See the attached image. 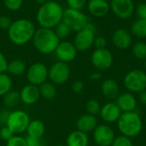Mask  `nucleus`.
<instances>
[{
  "label": "nucleus",
  "mask_w": 146,
  "mask_h": 146,
  "mask_svg": "<svg viewBox=\"0 0 146 146\" xmlns=\"http://www.w3.org/2000/svg\"><path fill=\"white\" fill-rule=\"evenodd\" d=\"M64 9L60 3L49 0L39 6L36 20L40 27L53 29L58 23L62 21Z\"/></svg>",
  "instance_id": "1"
},
{
  "label": "nucleus",
  "mask_w": 146,
  "mask_h": 146,
  "mask_svg": "<svg viewBox=\"0 0 146 146\" xmlns=\"http://www.w3.org/2000/svg\"><path fill=\"white\" fill-rule=\"evenodd\" d=\"M36 30V27L32 21L21 18L13 21L7 32L9 39L12 44L24 45L32 41Z\"/></svg>",
  "instance_id": "2"
},
{
  "label": "nucleus",
  "mask_w": 146,
  "mask_h": 146,
  "mask_svg": "<svg viewBox=\"0 0 146 146\" xmlns=\"http://www.w3.org/2000/svg\"><path fill=\"white\" fill-rule=\"evenodd\" d=\"M32 41L39 53L49 55L55 52L61 40L56 36L54 29L39 27L36 30Z\"/></svg>",
  "instance_id": "3"
},
{
  "label": "nucleus",
  "mask_w": 146,
  "mask_h": 146,
  "mask_svg": "<svg viewBox=\"0 0 146 146\" xmlns=\"http://www.w3.org/2000/svg\"><path fill=\"white\" fill-rule=\"evenodd\" d=\"M117 127L121 134L132 139L140 134L143 121L138 112H124L117 121Z\"/></svg>",
  "instance_id": "4"
},
{
  "label": "nucleus",
  "mask_w": 146,
  "mask_h": 146,
  "mask_svg": "<svg viewBox=\"0 0 146 146\" xmlns=\"http://www.w3.org/2000/svg\"><path fill=\"white\" fill-rule=\"evenodd\" d=\"M95 38L96 27L93 23L89 22L84 28L76 32L73 43L78 51L84 52L93 46Z\"/></svg>",
  "instance_id": "5"
},
{
  "label": "nucleus",
  "mask_w": 146,
  "mask_h": 146,
  "mask_svg": "<svg viewBox=\"0 0 146 146\" xmlns=\"http://www.w3.org/2000/svg\"><path fill=\"white\" fill-rule=\"evenodd\" d=\"M30 121V117L27 112L16 110L9 111L5 126H7L15 135H20L27 131Z\"/></svg>",
  "instance_id": "6"
},
{
  "label": "nucleus",
  "mask_w": 146,
  "mask_h": 146,
  "mask_svg": "<svg viewBox=\"0 0 146 146\" xmlns=\"http://www.w3.org/2000/svg\"><path fill=\"white\" fill-rule=\"evenodd\" d=\"M125 88L132 93H139L146 90V73L141 69L129 71L123 79Z\"/></svg>",
  "instance_id": "7"
},
{
  "label": "nucleus",
  "mask_w": 146,
  "mask_h": 146,
  "mask_svg": "<svg viewBox=\"0 0 146 146\" xmlns=\"http://www.w3.org/2000/svg\"><path fill=\"white\" fill-rule=\"evenodd\" d=\"M62 21L66 23L72 32H78L84 28L89 22L88 16L82 12V10L66 9L63 12Z\"/></svg>",
  "instance_id": "8"
},
{
  "label": "nucleus",
  "mask_w": 146,
  "mask_h": 146,
  "mask_svg": "<svg viewBox=\"0 0 146 146\" xmlns=\"http://www.w3.org/2000/svg\"><path fill=\"white\" fill-rule=\"evenodd\" d=\"M71 69L68 63L57 61L54 62L48 70V78L54 85H63L70 78Z\"/></svg>",
  "instance_id": "9"
},
{
  "label": "nucleus",
  "mask_w": 146,
  "mask_h": 146,
  "mask_svg": "<svg viewBox=\"0 0 146 146\" xmlns=\"http://www.w3.org/2000/svg\"><path fill=\"white\" fill-rule=\"evenodd\" d=\"M49 68L42 62H34L27 69V79L29 84L39 86L47 81Z\"/></svg>",
  "instance_id": "10"
},
{
  "label": "nucleus",
  "mask_w": 146,
  "mask_h": 146,
  "mask_svg": "<svg viewBox=\"0 0 146 146\" xmlns=\"http://www.w3.org/2000/svg\"><path fill=\"white\" fill-rule=\"evenodd\" d=\"M91 61L94 68L99 71H104L111 68L114 62L112 53L106 48L95 49L91 56Z\"/></svg>",
  "instance_id": "11"
},
{
  "label": "nucleus",
  "mask_w": 146,
  "mask_h": 146,
  "mask_svg": "<svg viewBox=\"0 0 146 146\" xmlns=\"http://www.w3.org/2000/svg\"><path fill=\"white\" fill-rule=\"evenodd\" d=\"M110 10L114 15L121 20H127L133 16L135 11V5L133 0H111Z\"/></svg>",
  "instance_id": "12"
},
{
  "label": "nucleus",
  "mask_w": 146,
  "mask_h": 146,
  "mask_svg": "<svg viewBox=\"0 0 146 146\" xmlns=\"http://www.w3.org/2000/svg\"><path fill=\"white\" fill-rule=\"evenodd\" d=\"M115 138L113 128L107 124L98 125L93 131V139L98 146H111Z\"/></svg>",
  "instance_id": "13"
},
{
  "label": "nucleus",
  "mask_w": 146,
  "mask_h": 146,
  "mask_svg": "<svg viewBox=\"0 0 146 146\" xmlns=\"http://www.w3.org/2000/svg\"><path fill=\"white\" fill-rule=\"evenodd\" d=\"M54 53L58 61L69 63L76 58L78 50L74 43L68 40H62Z\"/></svg>",
  "instance_id": "14"
},
{
  "label": "nucleus",
  "mask_w": 146,
  "mask_h": 146,
  "mask_svg": "<svg viewBox=\"0 0 146 146\" xmlns=\"http://www.w3.org/2000/svg\"><path fill=\"white\" fill-rule=\"evenodd\" d=\"M122 112L115 104V102H108L104 104L100 110L99 115L101 119L106 123L117 122Z\"/></svg>",
  "instance_id": "15"
},
{
  "label": "nucleus",
  "mask_w": 146,
  "mask_h": 146,
  "mask_svg": "<svg viewBox=\"0 0 146 146\" xmlns=\"http://www.w3.org/2000/svg\"><path fill=\"white\" fill-rule=\"evenodd\" d=\"M112 43L115 48L119 50L128 49L133 43L132 33L124 28L116 29L112 34Z\"/></svg>",
  "instance_id": "16"
},
{
  "label": "nucleus",
  "mask_w": 146,
  "mask_h": 146,
  "mask_svg": "<svg viewBox=\"0 0 146 146\" xmlns=\"http://www.w3.org/2000/svg\"><path fill=\"white\" fill-rule=\"evenodd\" d=\"M115 104L122 113L136 111L138 101L133 93L123 92L120 93L115 99Z\"/></svg>",
  "instance_id": "17"
},
{
  "label": "nucleus",
  "mask_w": 146,
  "mask_h": 146,
  "mask_svg": "<svg viewBox=\"0 0 146 146\" xmlns=\"http://www.w3.org/2000/svg\"><path fill=\"white\" fill-rule=\"evenodd\" d=\"M21 102L26 105H33L36 104L41 98L39 88L37 86L28 84L22 87L20 92Z\"/></svg>",
  "instance_id": "18"
},
{
  "label": "nucleus",
  "mask_w": 146,
  "mask_h": 146,
  "mask_svg": "<svg viewBox=\"0 0 146 146\" xmlns=\"http://www.w3.org/2000/svg\"><path fill=\"white\" fill-rule=\"evenodd\" d=\"M88 12L94 17H104L110 10L108 0H90L87 3Z\"/></svg>",
  "instance_id": "19"
},
{
  "label": "nucleus",
  "mask_w": 146,
  "mask_h": 146,
  "mask_svg": "<svg viewBox=\"0 0 146 146\" xmlns=\"http://www.w3.org/2000/svg\"><path fill=\"white\" fill-rule=\"evenodd\" d=\"M98 125V119L95 115L90 114H84L80 115L76 121V128L79 131L88 133L93 132L94 129Z\"/></svg>",
  "instance_id": "20"
},
{
  "label": "nucleus",
  "mask_w": 146,
  "mask_h": 146,
  "mask_svg": "<svg viewBox=\"0 0 146 146\" xmlns=\"http://www.w3.org/2000/svg\"><path fill=\"white\" fill-rule=\"evenodd\" d=\"M101 91L103 95L110 99H116V98L120 94V86L117 81L112 79H107L103 81L101 85Z\"/></svg>",
  "instance_id": "21"
},
{
  "label": "nucleus",
  "mask_w": 146,
  "mask_h": 146,
  "mask_svg": "<svg viewBox=\"0 0 146 146\" xmlns=\"http://www.w3.org/2000/svg\"><path fill=\"white\" fill-rule=\"evenodd\" d=\"M89 137L87 133H83L79 130H74L71 132L66 139L67 146H88Z\"/></svg>",
  "instance_id": "22"
},
{
  "label": "nucleus",
  "mask_w": 146,
  "mask_h": 146,
  "mask_svg": "<svg viewBox=\"0 0 146 146\" xmlns=\"http://www.w3.org/2000/svg\"><path fill=\"white\" fill-rule=\"evenodd\" d=\"M26 132L27 136L28 137L43 138L45 132V127L40 120H33L30 121Z\"/></svg>",
  "instance_id": "23"
},
{
  "label": "nucleus",
  "mask_w": 146,
  "mask_h": 146,
  "mask_svg": "<svg viewBox=\"0 0 146 146\" xmlns=\"http://www.w3.org/2000/svg\"><path fill=\"white\" fill-rule=\"evenodd\" d=\"M27 71V65L24 61L21 59H14L8 63L7 73L9 75L20 76Z\"/></svg>",
  "instance_id": "24"
},
{
  "label": "nucleus",
  "mask_w": 146,
  "mask_h": 146,
  "mask_svg": "<svg viewBox=\"0 0 146 146\" xmlns=\"http://www.w3.org/2000/svg\"><path fill=\"white\" fill-rule=\"evenodd\" d=\"M38 88H39L40 96L46 100H52L53 98H56L57 94L56 85H54L50 81V82L46 81L43 83L41 86H38Z\"/></svg>",
  "instance_id": "25"
},
{
  "label": "nucleus",
  "mask_w": 146,
  "mask_h": 146,
  "mask_svg": "<svg viewBox=\"0 0 146 146\" xmlns=\"http://www.w3.org/2000/svg\"><path fill=\"white\" fill-rule=\"evenodd\" d=\"M130 33L137 38H146V19H137L132 24Z\"/></svg>",
  "instance_id": "26"
},
{
  "label": "nucleus",
  "mask_w": 146,
  "mask_h": 146,
  "mask_svg": "<svg viewBox=\"0 0 146 146\" xmlns=\"http://www.w3.org/2000/svg\"><path fill=\"white\" fill-rule=\"evenodd\" d=\"M3 103L7 108H15L21 103L20 92L11 90L3 97Z\"/></svg>",
  "instance_id": "27"
},
{
  "label": "nucleus",
  "mask_w": 146,
  "mask_h": 146,
  "mask_svg": "<svg viewBox=\"0 0 146 146\" xmlns=\"http://www.w3.org/2000/svg\"><path fill=\"white\" fill-rule=\"evenodd\" d=\"M13 81L10 75L5 72L0 74V97H3L6 93L12 90Z\"/></svg>",
  "instance_id": "28"
},
{
  "label": "nucleus",
  "mask_w": 146,
  "mask_h": 146,
  "mask_svg": "<svg viewBox=\"0 0 146 146\" xmlns=\"http://www.w3.org/2000/svg\"><path fill=\"white\" fill-rule=\"evenodd\" d=\"M53 29H54L56 36L58 37V38L61 41L62 40H66L70 36V34L72 33V30L62 21L60 23H58Z\"/></svg>",
  "instance_id": "29"
},
{
  "label": "nucleus",
  "mask_w": 146,
  "mask_h": 146,
  "mask_svg": "<svg viewBox=\"0 0 146 146\" xmlns=\"http://www.w3.org/2000/svg\"><path fill=\"white\" fill-rule=\"evenodd\" d=\"M133 55L139 60L146 59V43L143 41H138L132 46Z\"/></svg>",
  "instance_id": "30"
},
{
  "label": "nucleus",
  "mask_w": 146,
  "mask_h": 146,
  "mask_svg": "<svg viewBox=\"0 0 146 146\" xmlns=\"http://www.w3.org/2000/svg\"><path fill=\"white\" fill-rule=\"evenodd\" d=\"M101 104L100 103L96 100V99H89L86 104V106H85V109H86V111L87 114H90V115H99V112H100V110H101Z\"/></svg>",
  "instance_id": "31"
},
{
  "label": "nucleus",
  "mask_w": 146,
  "mask_h": 146,
  "mask_svg": "<svg viewBox=\"0 0 146 146\" xmlns=\"http://www.w3.org/2000/svg\"><path fill=\"white\" fill-rule=\"evenodd\" d=\"M3 6L9 11L19 10L23 4V0H3Z\"/></svg>",
  "instance_id": "32"
},
{
  "label": "nucleus",
  "mask_w": 146,
  "mask_h": 146,
  "mask_svg": "<svg viewBox=\"0 0 146 146\" xmlns=\"http://www.w3.org/2000/svg\"><path fill=\"white\" fill-rule=\"evenodd\" d=\"M111 146H133V143L131 138L121 134L115 138Z\"/></svg>",
  "instance_id": "33"
},
{
  "label": "nucleus",
  "mask_w": 146,
  "mask_h": 146,
  "mask_svg": "<svg viewBox=\"0 0 146 146\" xmlns=\"http://www.w3.org/2000/svg\"><path fill=\"white\" fill-rule=\"evenodd\" d=\"M6 146H27L26 138L21 135H14L6 142Z\"/></svg>",
  "instance_id": "34"
},
{
  "label": "nucleus",
  "mask_w": 146,
  "mask_h": 146,
  "mask_svg": "<svg viewBox=\"0 0 146 146\" xmlns=\"http://www.w3.org/2000/svg\"><path fill=\"white\" fill-rule=\"evenodd\" d=\"M86 0H66L68 8L78 10H82L86 6Z\"/></svg>",
  "instance_id": "35"
},
{
  "label": "nucleus",
  "mask_w": 146,
  "mask_h": 146,
  "mask_svg": "<svg viewBox=\"0 0 146 146\" xmlns=\"http://www.w3.org/2000/svg\"><path fill=\"white\" fill-rule=\"evenodd\" d=\"M15 134L12 133V131L7 127V126H3L0 128V139L3 141L7 142L9 139H10Z\"/></svg>",
  "instance_id": "36"
},
{
  "label": "nucleus",
  "mask_w": 146,
  "mask_h": 146,
  "mask_svg": "<svg viewBox=\"0 0 146 146\" xmlns=\"http://www.w3.org/2000/svg\"><path fill=\"white\" fill-rule=\"evenodd\" d=\"M26 141L27 146H45L44 138H32L26 136Z\"/></svg>",
  "instance_id": "37"
},
{
  "label": "nucleus",
  "mask_w": 146,
  "mask_h": 146,
  "mask_svg": "<svg viewBox=\"0 0 146 146\" xmlns=\"http://www.w3.org/2000/svg\"><path fill=\"white\" fill-rule=\"evenodd\" d=\"M12 20L7 15H0V30H6L9 28L12 24Z\"/></svg>",
  "instance_id": "38"
},
{
  "label": "nucleus",
  "mask_w": 146,
  "mask_h": 146,
  "mask_svg": "<svg viewBox=\"0 0 146 146\" xmlns=\"http://www.w3.org/2000/svg\"><path fill=\"white\" fill-rule=\"evenodd\" d=\"M138 19H146V3H141L135 8Z\"/></svg>",
  "instance_id": "39"
},
{
  "label": "nucleus",
  "mask_w": 146,
  "mask_h": 146,
  "mask_svg": "<svg viewBox=\"0 0 146 146\" xmlns=\"http://www.w3.org/2000/svg\"><path fill=\"white\" fill-rule=\"evenodd\" d=\"M107 45V39L104 36H98L94 39L93 46H95L96 49H104Z\"/></svg>",
  "instance_id": "40"
},
{
  "label": "nucleus",
  "mask_w": 146,
  "mask_h": 146,
  "mask_svg": "<svg viewBox=\"0 0 146 146\" xmlns=\"http://www.w3.org/2000/svg\"><path fill=\"white\" fill-rule=\"evenodd\" d=\"M71 89L74 93L79 94L84 90V83L81 80H75L74 82H73Z\"/></svg>",
  "instance_id": "41"
},
{
  "label": "nucleus",
  "mask_w": 146,
  "mask_h": 146,
  "mask_svg": "<svg viewBox=\"0 0 146 146\" xmlns=\"http://www.w3.org/2000/svg\"><path fill=\"white\" fill-rule=\"evenodd\" d=\"M8 63L9 62L7 61L6 56L0 50V74L7 72V68H8Z\"/></svg>",
  "instance_id": "42"
},
{
  "label": "nucleus",
  "mask_w": 146,
  "mask_h": 146,
  "mask_svg": "<svg viewBox=\"0 0 146 146\" xmlns=\"http://www.w3.org/2000/svg\"><path fill=\"white\" fill-rule=\"evenodd\" d=\"M139 100L143 105L146 106V90L139 93Z\"/></svg>",
  "instance_id": "43"
},
{
  "label": "nucleus",
  "mask_w": 146,
  "mask_h": 146,
  "mask_svg": "<svg viewBox=\"0 0 146 146\" xmlns=\"http://www.w3.org/2000/svg\"><path fill=\"white\" fill-rule=\"evenodd\" d=\"M100 78H101V74L99 72H94V73L91 74L90 76H89V79L91 80H92V81H97Z\"/></svg>",
  "instance_id": "44"
},
{
  "label": "nucleus",
  "mask_w": 146,
  "mask_h": 146,
  "mask_svg": "<svg viewBox=\"0 0 146 146\" xmlns=\"http://www.w3.org/2000/svg\"><path fill=\"white\" fill-rule=\"evenodd\" d=\"M34 1H35L36 3H38V4H39V5H42V4H44V3H45L46 2H48L49 0H34Z\"/></svg>",
  "instance_id": "45"
},
{
  "label": "nucleus",
  "mask_w": 146,
  "mask_h": 146,
  "mask_svg": "<svg viewBox=\"0 0 146 146\" xmlns=\"http://www.w3.org/2000/svg\"><path fill=\"white\" fill-rule=\"evenodd\" d=\"M54 146H67L66 145H62V144H59V145H56Z\"/></svg>",
  "instance_id": "46"
},
{
  "label": "nucleus",
  "mask_w": 146,
  "mask_h": 146,
  "mask_svg": "<svg viewBox=\"0 0 146 146\" xmlns=\"http://www.w3.org/2000/svg\"><path fill=\"white\" fill-rule=\"evenodd\" d=\"M52 1H55V2H57V3H60L61 1H63V0H52Z\"/></svg>",
  "instance_id": "47"
},
{
  "label": "nucleus",
  "mask_w": 146,
  "mask_h": 146,
  "mask_svg": "<svg viewBox=\"0 0 146 146\" xmlns=\"http://www.w3.org/2000/svg\"><path fill=\"white\" fill-rule=\"evenodd\" d=\"M145 69H146V59L145 60Z\"/></svg>",
  "instance_id": "48"
},
{
  "label": "nucleus",
  "mask_w": 146,
  "mask_h": 146,
  "mask_svg": "<svg viewBox=\"0 0 146 146\" xmlns=\"http://www.w3.org/2000/svg\"><path fill=\"white\" fill-rule=\"evenodd\" d=\"M86 1H90V0H86Z\"/></svg>",
  "instance_id": "49"
}]
</instances>
